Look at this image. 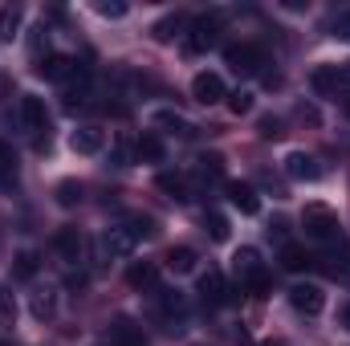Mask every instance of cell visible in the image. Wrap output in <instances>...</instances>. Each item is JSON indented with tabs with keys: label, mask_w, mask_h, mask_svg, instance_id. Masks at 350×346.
<instances>
[{
	"label": "cell",
	"mask_w": 350,
	"mask_h": 346,
	"mask_svg": "<svg viewBox=\"0 0 350 346\" xmlns=\"http://www.w3.org/2000/svg\"><path fill=\"white\" fill-rule=\"evenodd\" d=\"M301 224H306V237H314V241H326V245L342 241L338 212H330L326 204H310V208H306V216H301Z\"/></svg>",
	"instance_id": "obj_1"
},
{
	"label": "cell",
	"mask_w": 350,
	"mask_h": 346,
	"mask_svg": "<svg viewBox=\"0 0 350 346\" xmlns=\"http://www.w3.org/2000/svg\"><path fill=\"white\" fill-rule=\"evenodd\" d=\"M220 29H224L220 12L196 16V21H191V37H187V49H191V53H204V49H212V45L220 41Z\"/></svg>",
	"instance_id": "obj_2"
},
{
	"label": "cell",
	"mask_w": 350,
	"mask_h": 346,
	"mask_svg": "<svg viewBox=\"0 0 350 346\" xmlns=\"http://www.w3.org/2000/svg\"><path fill=\"white\" fill-rule=\"evenodd\" d=\"M224 62H228L237 74H257L265 66V53H261V45L241 41V45H224Z\"/></svg>",
	"instance_id": "obj_3"
},
{
	"label": "cell",
	"mask_w": 350,
	"mask_h": 346,
	"mask_svg": "<svg viewBox=\"0 0 350 346\" xmlns=\"http://www.w3.org/2000/svg\"><path fill=\"white\" fill-rule=\"evenodd\" d=\"M191 98H196L200 106H216V102H224V98H228V86H224V78H220V74L204 70V74H196V78H191Z\"/></svg>",
	"instance_id": "obj_4"
},
{
	"label": "cell",
	"mask_w": 350,
	"mask_h": 346,
	"mask_svg": "<svg viewBox=\"0 0 350 346\" xmlns=\"http://www.w3.org/2000/svg\"><path fill=\"white\" fill-rule=\"evenodd\" d=\"M289 306L297 310V314H322L326 310V289L322 285H310V281H301V285H293L289 289Z\"/></svg>",
	"instance_id": "obj_5"
},
{
	"label": "cell",
	"mask_w": 350,
	"mask_h": 346,
	"mask_svg": "<svg viewBox=\"0 0 350 346\" xmlns=\"http://www.w3.org/2000/svg\"><path fill=\"white\" fill-rule=\"evenodd\" d=\"M102 249H106V257H131L135 249H139V237H135V228L131 224H114V228H106V237H102Z\"/></svg>",
	"instance_id": "obj_6"
},
{
	"label": "cell",
	"mask_w": 350,
	"mask_h": 346,
	"mask_svg": "<svg viewBox=\"0 0 350 346\" xmlns=\"http://www.w3.org/2000/svg\"><path fill=\"white\" fill-rule=\"evenodd\" d=\"M285 175L297 179V183H314V179H322V163L306 151H289L285 155Z\"/></svg>",
	"instance_id": "obj_7"
},
{
	"label": "cell",
	"mask_w": 350,
	"mask_h": 346,
	"mask_svg": "<svg viewBox=\"0 0 350 346\" xmlns=\"http://www.w3.org/2000/svg\"><path fill=\"white\" fill-rule=\"evenodd\" d=\"M21 118H25V127H29L33 135H45V139H49V110H45V102H41L37 94H25V98H21Z\"/></svg>",
	"instance_id": "obj_8"
},
{
	"label": "cell",
	"mask_w": 350,
	"mask_h": 346,
	"mask_svg": "<svg viewBox=\"0 0 350 346\" xmlns=\"http://www.w3.org/2000/svg\"><path fill=\"white\" fill-rule=\"evenodd\" d=\"M228 204H232L241 216H257V212H261V196H257V187H253V183H241V179L228 183Z\"/></svg>",
	"instance_id": "obj_9"
},
{
	"label": "cell",
	"mask_w": 350,
	"mask_h": 346,
	"mask_svg": "<svg viewBox=\"0 0 350 346\" xmlns=\"http://www.w3.org/2000/svg\"><path fill=\"white\" fill-rule=\"evenodd\" d=\"M53 249L62 253V261L78 265V261H82V232H78L74 224H62V228H57V237H53Z\"/></svg>",
	"instance_id": "obj_10"
},
{
	"label": "cell",
	"mask_w": 350,
	"mask_h": 346,
	"mask_svg": "<svg viewBox=\"0 0 350 346\" xmlns=\"http://www.w3.org/2000/svg\"><path fill=\"white\" fill-rule=\"evenodd\" d=\"M37 74H41L45 82H66V78L74 74V57H66V53H45V57L37 62Z\"/></svg>",
	"instance_id": "obj_11"
},
{
	"label": "cell",
	"mask_w": 350,
	"mask_h": 346,
	"mask_svg": "<svg viewBox=\"0 0 350 346\" xmlns=\"http://www.w3.org/2000/svg\"><path fill=\"white\" fill-rule=\"evenodd\" d=\"M106 147V135L98 131V127H78L74 135H70V151L74 155H98Z\"/></svg>",
	"instance_id": "obj_12"
},
{
	"label": "cell",
	"mask_w": 350,
	"mask_h": 346,
	"mask_svg": "<svg viewBox=\"0 0 350 346\" xmlns=\"http://www.w3.org/2000/svg\"><path fill=\"white\" fill-rule=\"evenodd\" d=\"M135 155H139L143 163H163V159H167V147H163V139H159L155 131H143V139L135 143Z\"/></svg>",
	"instance_id": "obj_13"
},
{
	"label": "cell",
	"mask_w": 350,
	"mask_h": 346,
	"mask_svg": "<svg viewBox=\"0 0 350 346\" xmlns=\"http://www.w3.org/2000/svg\"><path fill=\"white\" fill-rule=\"evenodd\" d=\"M200 297H204V302H212V306H220V302L228 297V285H224V273H216V269H208V273H200Z\"/></svg>",
	"instance_id": "obj_14"
},
{
	"label": "cell",
	"mask_w": 350,
	"mask_h": 346,
	"mask_svg": "<svg viewBox=\"0 0 350 346\" xmlns=\"http://www.w3.org/2000/svg\"><path fill=\"white\" fill-rule=\"evenodd\" d=\"M29 314H33L37 322H49V318L57 314V293H53V289H33V293H29Z\"/></svg>",
	"instance_id": "obj_15"
},
{
	"label": "cell",
	"mask_w": 350,
	"mask_h": 346,
	"mask_svg": "<svg viewBox=\"0 0 350 346\" xmlns=\"http://www.w3.org/2000/svg\"><path fill=\"white\" fill-rule=\"evenodd\" d=\"M232 269H237V277H241V281H249V277L265 273V269H261V253H257L253 245L237 249V253H232Z\"/></svg>",
	"instance_id": "obj_16"
},
{
	"label": "cell",
	"mask_w": 350,
	"mask_h": 346,
	"mask_svg": "<svg viewBox=\"0 0 350 346\" xmlns=\"http://www.w3.org/2000/svg\"><path fill=\"white\" fill-rule=\"evenodd\" d=\"M151 122H155V127H163V131H172V135H179V139H191V135H196V127H191L183 114H175V110H155V114H151Z\"/></svg>",
	"instance_id": "obj_17"
},
{
	"label": "cell",
	"mask_w": 350,
	"mask_h": 346,
	"mask_svg": "<svg viewBox=\"0 0 350 346\" xmlns=\"http://www.w3.org/2000/svg\"><path fill=\"white\" fill-rule=\"evenodd\" d=\"M155 277H159V269L151 261H131V269H126V285L131 289H151Z\"/></svg>",
	"instance_id": "obj_18"
},
{
	"label": "cell",
	"mask_w": 350,
	"mask_h": 346,
	"mask_svg": "<svg viewBox=\"0 0 350 346\" xmlns=\"http://www.w3.org/2000/svg\"><path fill=\"white\" fill-rule=\"evenodd\" d=\"M310 86L318 98H330L334 90H338V66H318L314 74H310Z\"/></svg>",
	"instance_id": "obj_19"
},
{
	"label": "cell",
	"mask_w": 350,
	"mask_h": 346,
	"mask_svg": "<svg viewBox=\"0 0 350 346\" xmlns=\"http://www.w3.org/2000/svg\"><path fill=\"white\" fill-rule=\"evenodd\" d=\"M21 21H25V8L21 4H4L0 8V41H12L21 33Z\"/></svg>",
	"instance_id": "obj_20"
},
{
	"label": "cell",
	"mask_w": 350,
	"mask_h": 346,
	"mask_svg": "<svg viewBox=\"0 0 350 346\" xmlns=\"http://www.w3.org/2000/svg\"><path fill=\"white\" fill-rule=\"evenodd\" d=\"M183 25H187V16H183V12H172V16H163V21H155V25H151V37L167 45V41L179 37V29H183Z\"/></svg>",
	"instance_id": "obj_21"
},
{
	"label": "cell",
	"mask_w": 350,
	"mask_h": 346,
	"mask_svg": "<svg viewBox=\"0 0 350 346\" xmlns=\"http://www.w3.org/2000/svg\"><path fill=\"white\" fill-rule=\"evenodd\" d=\"M155 183H159V191H167V196H172V200H179V204H187V200H191V187H187V179H183V175L163 172Z\"/></svg>",
	"instance_id": "obj_22"
},
{
	"label": "cell",
	"mask_w": 350,
	"mask_h": 346,
	"mask_svg": "<svg viewBox=\"0 0 350 346\" xmlns=\"http://www.w3.org/2000/svg\"><path fill=\"white\" fill-rule=\"evenodd\" d=\"M314 257L301 249V245H281V269H289V273H301V269H310Z\"/></svg>",
	"instance_id": "obj_23"
},
{
	"label": "cell",
	"mask_w": 350,
	"mask_h": 346,
	"mask_svg": "<svg viewBox=\"0 0 350 346\" xmlns=\"http://www.w3.org/2000/svg\"><path fill=\"white\" fill-rule=\"evenodd\" d=\"M196 249H187V245H179V249H172L167 253V269L172 273H196Z\"/></svg>",
	"instance_id": "obj_24"
},
{
	"label": "cell",
	"mask_w": 350,
	"mask_h": 346,
	"mask_svg": "<svg viewBox=\"0 0 350 346\" xmlns=\"http://www.w3.org/2000/svg\"><path fill=\"white\" fill-rule=\"evenodd\" d=\"M322 265H326L330 277H350V249H330L322 257Z\"/></svg>",
	"instance_id": "obj_25"
},
{
	"label": "cell",
	"mask_w": 350,
	"mask_h": 346,
	"mask_svg": "<svg viewBox=\"0 0 350 346\" xmlns=\"http://www.w3.org/2000/svg\"><path fill=\"white\" fill-rule=\"evenodd\" d=\"M53 200H57L62 208H74V204L82 200V183H78V179H62V183L53 187Z\"/></svg>",
	"instance_id": "obj_26"
},
{
	"label": "cell",
	"mask_w": 350,
	"mask_h": 346,
	"mask_svg": "<svg viewBox=\"0 0 350 346\" xmlns=\"http://www.w3.org/2000/svg\"><path fill=\"white\" fill-rule=\"evenodd\" d=\"M196 172L204 175V179H220V175H224V155H216V151H204V155L196 159Z\"/></svg>",
	"instance_id": "obj_27"
},
{
	"label": "cell",
	"mask_w": 350,
	"mask_h": 346,
	"mask_svg": "<svg viewBox=\"0 0 350 346\" xmlns=\"http://www.w3.org/2000/svg\"><path fill=\"white\" fill-rule=\"evenodd\" d=\"M37 265H41V261H37V253H33V249H21V253H16V261H12V273L29 281V277L37 273Z\"/></svg>",
	"instance_id": "obj_28"
},
{
	"label": "cell",
	"mask_w": 350,
	"mask_h": 346,
	"mask_svg": "<svg viewBox=\"0 0 350 346\" xmlns=\"http://www.w3.org/2000/svg\"><path fill=\"white\" fill-rule=\"evenodd\" d=\"M204 232H208L212 241H228V220H224L220 212H204Z\"/></svg>",
	"instance_id": "obj_29"
},
{
	"label": "cell",
	"mask_w": 350,
	"mask_h": 346,
	"mask_svg": "<svg viewBox=\"0 0 350 346\" xmlns=\"http://www.w3.org/2000/svg\"><path fill=\"white\" fill-rule=\"evenodd\" d=\"M94 8H98V16H106V21H122V16L131 12V8H126V0H98Z\"/></svg>",
	"instance_id": "obj_30"
},
{
	"label": "cell",
	"mask_w": 350,
	"mask_h": 346,
	"mask_svg": "<svg viewBox=\"0 0 350 346\" xmlns=\"http://www.w3.org/2000/svg\"><path fill=\"white\" fill-rule=\"evenodd\" d=\"M0 179H16V151L0 139Z\"/></svg>",
	"instance_id": "obj_31"
},
{
	"label": "cell",
	"mask_w": 350,
	"mask_h": 346,
	"mask_svg": "<svg viewBox=\"0 0 350 346\" xmlns=\"http://www.w3.org/2000/svg\"><path fill=\"white\" fill-rule=\"evenodd\" d=\"M257 131H261V139H281L285 135V122L277 114H265L261 122H257Z\"/></svg>",
	"instance_id": "obj_32"
},
{
	"label": "cell",
	"mask_w": 350,
	"mask_h": 346,
	"mask_svg": "<svg viewBox=\"0 0 350 346\" xmlns=\"http://www.w3.org/2000/svg\"><path fill=\"white\" fill-rule=\"evenodd\" d=\"M228 110H232L237 118H241V114H249V110H253V94H249V90H237V94H228Z\"/></svg>",
	"instance_id": "obj_33"
},
{
	"label": "cell",
	"mask_w": 350,
	"mask_h": 346,
	"mask_svg": "<svg viewBox=\"0 0 350 346\" xmlns=\"http://www.w3.org/2000/svg\"><path fill=\"white\" fill-rule=\"evenodd\" d=\"M0 322H4V326L16 322V302H12V293H8L4 285H0Z\"/></svg>",
	"instance_id": "obj_34"
},
{
	"label": "cell",
	"mask_w": 350,
	"mask_h": 346,
	"mask_svg": "<svg viewBox=\"0 0 350 346\" xmlns=\"http://www.w3.org/2000/svg\"><path fill=\"white\" fill-rule=\"evenodd\" d=\"M45 45H49V29H45V25H37V29L29 33V49L37 53V62H41V49H45Z\"/></svg>",
	"instance_id": "obj_35"
},
{
	"label": "cell",
	"mask_w": 350,
	"mask_h": 346,
	"mask_svg": "<svg viewBox=\"0 0 350 346\" xmlns=\"http://www.w3.org/2000/svg\"><path fill=\"white\" fill-rule=\"evenodd\" d=\"M159 302H163L167 314H183V297H179V289H159Z\"/></svg>",
	"instance_id": "obj_36"
},
{
	"label": "cell",
	"mask_w": 350,
	"mask_h": 346,
	"mask_svg": "<svg viewBox=\"0 0 350 346\" xmlns=\"http://www.w3.org/2000/svg\"><path fill=\"white\" fill-rule=\"evenodd\" d=\"M131 228H135V237H139V241H143V237H155V232H159L151 216H135V220H131Z\"/></svg>",
	"instance_id": "obj_37"
},
{
	"label": "cell",
	"mask_w": 350,
	"mask_h": 346,
	"mask_svg": "<svg viewBox=\"0 0 350 346\" xmlns=\"http://www.w3.org/2000/svg\"><path fill=\"white\" fill-rule=\"evenodd\" d=\"M330 29H334V37H338V41H350V8L334 16V25H330Z\"/></svg>",
	"instance_id": "obj_38"
},
{
	"label": "cell",
	"mask_w": 350,
	"mask_h": 346,
	"mask_svg": "<svg viewBox=\"0 0 350 346\" xmlns=\"http://www.w3.org/2000/svg\"><path fill=\"white\" fill-rule=\"evenodd\" d=\"M131 155H135V151H131L126 143H114V151H110V159H114V168H131Z\"/></svg>",
	"instance_id": "obj_39"
},
{
	"label": "cell",
	"mask_w": 350,
	"mask_h": 346,
	"mask_svg": "<svg viewBox=\"0 0 350 346\" xmlns=\"http://www.w3.org/2000/svg\"><path fill=\"white\" fill-rule=\"evenodd\" d=\"M285 232H289V224H285V220H273V224H269V237H277V241H285Z\"/></svg>",
	"instance_id": "obj_40"
},
{
	"label": "cell",
	"mask_w": 350,
	"mask_h": 346,
	"mask_svg": "<svg viewBox=\"0 0 350 346\" xmlns=\"http://www.w3.org/2000/svg\"><path fill=\"white\" fill-rule=\"evenodd\" d=\"M338 86H350V62L338 70Z\"/></svg>",
	"instance_id": "obj_41"
},
{
	"label": "cell",
	"mask_w": 350,
	"mask_h": 346,
	"mask_svg": "<svg viewBox=\"0 0 350 346\" xmlns=\"http://www.w3.org/2000/svg\"><path fill=\"white\" fill-rule=\"evenodd\" d=\"M342 322L350 326V306H342Z\"/></svg>",
	"instance_id": "obj_42"
},
{
	"label": "cell",
	"mask_w": 350,
	"mask_h": 346,
	"mask_svg": "<svg viewBox=\"0 0 350 346\" xmlns=\"http://www.w3.org/2000/svg\"><path fill=\"white\" fill-rule=\"evenodd\" d=\"M261 346H281V343H261Z\"/></svg>",
	"instance_id": "obj_43"
}]
</instances>
